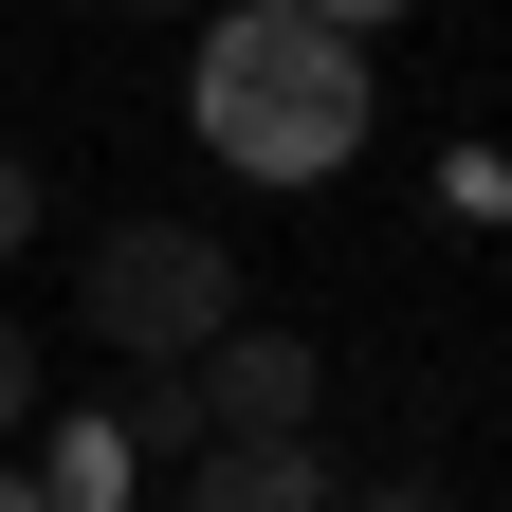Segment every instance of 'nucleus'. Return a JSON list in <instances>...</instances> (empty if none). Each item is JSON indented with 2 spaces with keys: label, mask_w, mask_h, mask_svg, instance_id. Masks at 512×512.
Returning <instances> with one entry per match:
<instances>
[{
  "label": "nucleus",
  "mask_w": 512,
  "mask_h": 512,
  "mask_svg": "<svg viewBox=\"0 0 512 512\" xmlns=\"http://www.w3.org/2000/svg\"><path fill=\"white\" fill-rule=\"evenodd\" d=\"M110 439H128V476H147V458H202V403H183V384H128Z\"/></svg>",
  "instance_id": "nucleus-5"
},
{
  "label": "nucleus",
  "mask_w": 512,
  "mask_h": 512,
  "mask_svg": "<svg viewBox=\"0 0 512 512\" xmlns=\"http://www.w3.org/2000/svg\"><path fill=\"white\" fill-rule=\"evenodd\" d=\"M348 476L311 458V439H275V458H183V512H330Z\"/></svg>",
  "instance_id": "nucleus-4"
},
{
  "label": "nucleus",
  "mask_w": 512,
  "mask_h": 512,
  "mask_svg": "<svg viewBox=\"0 0 512 512\" xmlns=\"http://www.w3.org/2000/svg\"><path fill=\"white\" fill-rule=\"evenodd\" d=\"M0 512H37V476H19V458H0Z\"/></svg>",
  "instance_id": "nucleus-9"
},
{
  "label": "nucleus",
  "mask_w": 512,
  "mask_h": 512,
  "mask_svg": "<svg viewBox=\"0 0 512 512\" xmlns=\"http://www.w3.org/2000/svg\"><path fill=\"white\" fill-rule=\"evenodd\" d=\"M74 311H92V348H110L128 384H183V366L238 330V256H220L202 220H110L92 275H74Z\"/></svg>",
  "instance_id": "nucleus-2"
},
{
  "label": "nucleus",
  "mask_w": 512,
  "mask_h": 512,
  "mask_svg": "<svg viewBox=\"0 0 512 512\" xmlns=\"http://www.w3.org/2000/svg\"><path fill=\"white\" fill-rule=\"evenodd\" d=\"M183 403H202V458H275V439H311V403H330V366H311V330H238L183 366Z\"/></svg>",
  "instance_id": "nucleus-3"
},
{
  "label": "nucleus",
  "mask_w": 512,
  "mask_h": 512,
  "mask_svg": "<svg viewBox=\"0 0 512 512\" xmlns=\"http://www.w3.org/2000/svg\"><path fill=\"white\" fill-rule=\"evenodd\" d=\"M19 421H37V330L0 311V439H19Z\"/></svg>",
  "instance_id": "nucleus-7"
},
{
  "label": "nucleus",
  "mask_w": 512,
  "mask_h": 512,
  "mask_svg": "<svg viewBox=\"0 0 512 512\" xmlns=\"http://www.w3.org/2000/svg\"><path fill=\"white\" fill-rule=\"evenodd\" d=\"M183 110H202V147L238 183H348L366 165V19H311V0H238V19L183 55Z\"/></svg>",
  "instance_id": "nucleus-1"
},
{
  "label": "nucleus",
  "mask_w": 512,
  "mask_h": 512,
  "mask_svg": "<svg viewBox=\"0 0 512 512\" xmlns=\"http://www.w3.org/2000/svg\"><path fill=\"white\" fill-rule=\"evenodd\" d=\"M19 238H37V165L0 147V256H19Z\"/></svg>",
  "instance_id": "nucleus-8"
},
{
  "label": "nucleus",
  "mask_w": 512,
  "mask_h": 512,
  "mask_svg": "<svg viewBox=\"0 0 512 512\" xmlns=\"http://www.w3.org/2000/svg\"><path fill=\"white\" fill-rule=\"evenodd\" d=\"M330 512H458V494H439V476H421V458H403V476H348V494H330Z\"/></svg>",
  "instance_id": "nucleus-6"
}]
</instances>
